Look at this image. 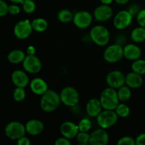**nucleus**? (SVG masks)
I'll list each match as a JSON object with an SVG mask.
<instances>
[{"label": "nucleus", "mask_w": 145, "mask_h": 145, "mask_svg": "<svg viewBox=\"0 0 145 145\" xmlns=\"http://www.w3.org/2000/svg\"><path fill=\"white\" fill-rule=\"evenodd\" d=\"M60 95L53 90L48 89L41 96L40 106L41 109L47 113L55 111L61 103Z\"/></svg>", "instance_id": "1"}, {"label": "nucleus", "mask_w": 145, "mask_h": 145, "mask_svg": "<svg viewBox=\"0 0 145 145\" xmlns=\"http://www.w3.org/2000/svg\"><path fill=\"white\" fill-rule=\"evenodd\" d=\"M100 101L103 109L115 110L120 101L116 89L110 86L105 89L101 94Z\"/></svg>", "instance_id": "2"}, {"label": "nucleus", "mask_w": 145, "mask_h": 145, "mask_svg": "<svg viewBox=\"0 0 145 145\" xmlns=\"http://www.w3.org/2000/svg\"><path fill=\"white\" fill-rule=\"evenodd\" d=\"M90 37L93 42L99 46H105L110 40L109 31L103 25H95L91 28Z\"/></svg>", "instance_id": "3"}, {"label": "nucleus", "mask_w": 145, "mask_h": 145, "mask_svg": "<svg viewBox=\"0 0 145 145\" xmlns=\"http://www.w3.org/2000/svg\"><path fill=\"white\" fill-rule=\"evenodd\" d=\"M118 116L115 110H106L104 109L96 117L97 123L101 128H110L114 125L118 121Z\"/></svg>", "instance_id": "4"}, {"label": "nucleus", "mask_w": 145, "mask_h": 145, "mask_svg": "<svg viewBox=\"0 0 145 145\" xmlns=\"http://www.w3.org/2000/svg\"><path fill=\"white\" fill-rule=\"evenodd\" d=\"M4 133L8 138L13 140H18L23 136H25L26 130L25 126L18 121H11L6 125Z\"/></svg>", "instance_id": "5"}, {"label": "nucleus", "mask_w": 145, "mask_h": 145, "mask_svg": "<svg viewBox=\"0 0 145 145\" xmlns=\"http://www.w3.org/2000/svg\"><path fill=\"white\" fill-rule=\"evenodd\" d=\"M59 95L62 103L68 107H74L79 103V93L77 90L72 86L65 87Z\"/></svg>", "instance_id": "6"}, {"label": "nucleus", "mask_w": 145, "mask_h": 145, "mask_svg": "<svg viewBox=\"0 0 145 145\" xmlns=\"http://www.w3.org/2000/svg\"><path fill=\"white\" fill-rule=\"evenodd\" d=\"M123 57V48L119 44L109 45L103 52V58L109 63L119 62Z\"/></svg>", "instance_id": "7"}, {"label": "nucleus", "mask_w": 145, "mask_h": 145, "mask_svg": "<svg viewBox=\"0 0 145 145\" xmlns=\"http://www.w3.org/2000/svg\"><path fill=\"white\" fill-rule=\"evenodd\" d=\"M31 22L28 19L21 20L15 25L14 28V33L18 39L24 40L31 35L33 31Z\"/></svg>", "instance_id": "8"}, {"label": "nucleus", "mask_w": 145, "mask_h": 145, "mask_svg": "<svg viewBox=\"0 0 145 145\" xmlns=\"http://www.w3.org/2000/svg\"><path fill=\"white\" fill-rule=\"evenodd\" d=\"M133 19V16L128 10H123L115 16L113 25L118 30L125 29L131 24Z\"/></svg>", "instance_id": "9"}, {"label": "nucleus", "mask_w": 145, "mask_h": 145, "mask_svg": "<svg viewBox=\"0 0 145 145\" xmlns=\"http://www.w3.org/2000/svg\"><path fill=\"white\" fill-rule=\"evenodd\" d=\"M23 67L28 73L37 74L42 69V63L35 55H27L23 62Z\"/></svg>", "instance_id": "10"}, {"label": "nucleus", "mask_w": 145, "mask_h": 145, "mask_svg": "<svg viewBox=\"0 0 145 145\" xmlns=\"http://www.w3.org/2000/svg\"><path fill=\"white\" fill-rule=\"evenodd\" d=\"M106 82L110 87L119 89L125 84V76L119 70L111 71L106 76Z\"/></svg>", "instance_id": "11"}, {"label": "nucleus", "mask_w": 145, "mask_h": 145, "mask_svg": "<svg viewBox=\"0 0 145 145\" xmlns=\"http://www.w3.org/2000/svg\"><path fill=\"white\" fill-rule=\"evenodd\" d=\"M92 19L93 18L90 13L86 11H80L74 15L73 22L77 28L84 29L91 24Z\"/></svg>", "instance_id": "12"}, {"label": "nucleus", "mask_w": 145, "mask_h": 145, "mask_svg": "<svg viewBox=\"0 0 145 145\" xmlns=\"http://www.w3.org/2000/svg\"><path fill=\"white\" fill-rule=\"evenodd\" d=\"M113 11L111 7L108 4H102L95 8L93 16L95 19L100 22L108 21L113 16Z\"/></svg>", "instance_id": "13"}, {"label": "nucleus", "mask_w": 145, "mask_h": 145, "mask_svg": "<svg viewBox=\"0 0 145 145\" xmlns=\"http://www.w3.org/2000/svg\"><path fill=\"white\" fill-rule=\"evenodd\" d=\"M109 141V136L105 129H97L90 135L89 144L106 145Z\"/></svg>", "instance_id": "14"}, {"label": "nucleus", "mask_w": 145, "mask_h": 145, "mask_svg": "<svg viewBox=\"0 0 145 145\" xmlns=\"http://www.w3.org/2000/svg\"><path fill=\"white\" fill-rule=\"evenodd\" d=\"M79 132V126L70 121L64 122L60 126V133L62 136L68 139H73L76 137Z\"/></svg>", "instance_id": "15"}, {"label": "nucleus", "mask_w": 145, "mask_h": 145, "mask_svg": "<svg viewBox=\"0 0 145 145\" xmlns=\"http://www.w3.org/2000/svg\"><path fill=\"white\" fill-rule=\"evenodd\" d=\"M11 81L16 87L25 88L29 84V78L26 72L21 69L14 71L11 74Z\"/></svg>", "instance_id": "16"}, {"label": "nucleus", "mask_w": 145, "mask_h": 145, "mask_svg": "<svg viewBox=\"0 0 145 145\" xmlns=\"http://www.w3.org/2000/svg\"><path fill=\"white\" fill-rule=\"evenodd\" d=\"M26 133L33 136H36L41 134L44 130V124L42 121L37 119L30 120L25 123Z\"/></svg>", "instance_id": "17"}, {"label": "nucleus", "mask_w": 145, "mask_h": 145, "mask_svg": "<svg viewBox=\"0 0 145 145\" xmlns=\"http://www.w3.org/2000/svg\"><path fill=\"white\" fill-rule=\"evenodd\" d=\"M123 55L127 59L135 61L140 59L142 50L140 47L135 44H127L123 48Z\"/></svg>", "instance_id": "18"}, {"label": "nucleus", "mask_w": 145, "mask_h": 145, "mask_svg": "<svg viewBox=\"0 0 145 145\" xmlns=\"http://www.w3.org/2000/svg\"><path fill=\"white\" fill-rule=\"evenodd\" d=\"M30 89L35 94L42 96L48 90V86L44 79L35 78L30 82Z\"/></svg>", "instance_id": "19"}, {"label": "nucleus", "mask_w": 145, "mask_h": 145, "mask_svg": "<svg viewBox=\"0 0 145 145\" xmlns=\"http://www.w3.org/2000/svg\"><path fill=\"white\" fill-rule=\"evenodd\" d=\"M102 105L100 101V99H91L87 102L86 106V110L87 114L90 117H97L101 112L102 111Z\"/></svg>", "instance_id": "20"}, {"label": "nucleus", "mask_w": 145, "mask_h": 145, "mask_svg": "<svg viewBox=\"0 0 145 145\" xmlns=\"http://www.w3.org/2000/svg\"><path fill=\"white\" fill-rule=\"evenodd\" d=\"M125 84L130 89H138L143 84L142 75L134 72H130L125 76Z\"/></svg>", "instance_id": "21"}, {"label": "nucleus", "mask_w": 145, "mask_h": 145, "mask_svg": "<svg viewBox=\"0 0 145 145\" xmlns=\"http://www.w3.org/2000/svg\"><path fill=\"white\" fill-rule=\"evenodd\" d=\"M25 56L24 51L21 50H14L11 51L8 55V62H11L12 64H18L21 62H24V59H25Z\"/></svg>", "instance_id": "22"}, {"label": "nucleus", "mask_w": 145, "mask_h": 145, "mask_svg": "<svg viewBox=\"0 0 145 145\" xmlns=\"http://www.w3.org/2000/svg\"><path fill=\"white\" fill-rule=\"evenodd\" d=\"M132 40L135 42H141L145 40V28L142 26L134 28L131 32Z\"/></svg>", "instance_id": "23"}, {"label": "nucleus", "mask_w": 145, "mask_h": 145, "mask_svg": "<svg viewBox=\"0 0 145 145\" xmlns=\"http://www.w3.org/2000/svg\"><path fill=\"white\" fill-rule=\"evenodd\" d=\"M33 29L37 32H43L47 29L48 24L45 19L42 18H35L31 22Z\"/></svg>", "instance_id": "24"}, {"label": "nucleus", "mask_w": 145, "mask_h": 145, "mask_svg": "<svg viewBox=\"0 0 145 145\" xmlns=\"http://www.w3.org/2000/svg\"><path fill=\"white\" fill-rule=\"evenodd\" d=\"M118 96L120 101L126 102L130 99L131 97V90L128 86H125L123 85L120 88H119L118 90Z\"/></svg>", "instance_id": "25"}, {"label": "nucleus", "mask_w": 145, "mask_h": 145, "mask_svg": "<svg viewBox=\"0 0 145 145\" xmlns=\"http://www.w3.org/2000/svg\"><path fill=\"white\" fill-rule=\"evenodd\" d=\"M132 70L140 75L145 74V60L138 59L135 60L132 64Z\"/></svg>", "instance_id": "26"}, {"label": "nucleus", "mask_w": 145, "mask_h": 145, "mask_svg": "<svg viewBox=\"0 0 145 145\" xmlns=\"http://www.w3.org/2000/svg\"><path fill=\"white\" fill-rule=\"evenodd\" d=\"M59 21L62 23H69L73 21L74 14L68 9H62L57 14Z\"/></svg>", "instance_id": "27"}, {"label": "nucleus", "mask_w": 145, "mask_h": 145, "mask_svg": "<svg viewBox=\"0 0 145 145\" xmlns=\"http://www.w3.org/2000/svg\"><path fill=\"white\" fill-rule=\"evenodd\" d=\"M115 111L116 112L118 117L124 118H127L130 115V109L127 105L123 103V102L122 103H119L117 107L115 109Z\"/></svg>", "instance_id": "28"}, {"label": "nucleus", "mask_w": 145, "mask_h": 145, "mask_svg": "<svg viewBox=\"0 0 145 145\" xmlns=\"http://www.w3.org/2000/svg\"><path fill=\"white\" fill-rule=\"evenodd\" d=\"M13 98L16 102H21L25 98V91L24 88L16 87L13 92Z\"/></svg>", "instance_id": "29"}, {"label": "nucleus", "mask_w": 145, "mask_h": 145, "mask_svg": "<svg viewBox=\"0 0 145 145\" xmlns=\"http://www.w3.org/2000/svg\"><path fill=\"white\" fill-rule=\"evenodd\" d=\"M76 140L80 144L87 145L89 144L90 140V135L87 132H79L76 135Z\"/></svg>", "instance_id": "30"}, {"label": "nucleus", "mask_w": 145, "mask_h": 145, "mask_svg": "<svg viewBox=\"0 0 145 145\" xmlns=\"http://www.w3.org/2000/svg\"><path fill=\"white\" fill-rule=\"evenodd\" d=\"M78 126H79V129L80 132H88L91 128L92 123L91 121L89 118H86L82 119L79 121Z\"/></svg>", "instance_id": "31"}, {"label": "nucleus", "mask_w": 145, "mask_h": 145, "mask_svg": "<svg viewBox=\"0 0 145 145\" xmlns=\"http://www.w3.org/2000/svg\"><path fill=\"white\" fill-rule=\"evenodd\" d=\"M23 9L26 14H32L35 10V3L33 0H25L23 2Z\"/></svg>", "instance_id": "32"}, {"label": "nucleus", "mask_w": 145, "mask_h": 145, "mask_svg": "<svg viewBox=\"0 0 145 145\" xmlns=\"http://www.w3.org/2000/svg\"><path fill=\"white\" fill-rule=\"evenodd\" d=\"M118 145H135L136 144L135 140L131 137L125 136L123 137L118 141Z\"/></svg>", "instance_id": "33"}, {"label": "nucleus", "mask_w": 145, "mask_h": 145, "mask_svg": "<svg viewBox=\"0 0 145 145\" xmlns=\"http://www.w3.org/2000/svg\"><path fill=\"white\" fill-rule=\"evenodd\" d=\"M137 20L140 26L145 28V8L140 10L137 15Z\"/></svg>", "instance_id": "34"}, {"label": "nucleus", "mask_w": 145, "mask_h": 145, "mask_svg": "<svg viewBox=\"0 0 145 145\" xmlns=\"http://www.w3.org/2000/svg\"><path fill=\"white\" fill-rule=\"evenodd\" d=\"M8 13V5L4 1L0 0V16L3 17Z\"/></svg>", "instance_id": "35"}, {"label": "nucleus", "mask_w": 145, "mask_h": 145, "mask_svg": "<svg viewBox=\"0 0 145 145\" xmlns=\"http://www.w3.org/2000/svg\"><path fill=\"white\" fill-rule=\"evenodd\" d=\"M55 145H70L71 142L69 141V139L65 137H59V138L57 139L55 142Z\"/></svg>", "instance_id": "36"}, {"label": "nucleus", "mask_w": 145, "mask_h": 145, "mask_svg": "<svg viewBox=\"0 0 145 145\" xmlns=\"http://www.w3.org/2000/svg\"><path fill=\"white\" fill-rule=\"evenodd\" d=\"M21 11L19 7L16 4H11L8 6V13L11 15H16L18 14Z\"/></svg>", "instance_id": "37"}, {"label": "nucleus", "mask_w": 145, "mask_h": 145, "mask_svg": "<svg viewBox=\"0 0 145 145\" xmlns=\"http://www.w3.org/2000/svg\"><path fill=\"white\" fill-rule=\"evenodd\" d=\"M135 143L137 145H145V133H141L136 137Z\"/></svg>", "instance_id": "38"}, {"label": "nucleus", "mask_w": 145, "mask_h": 145, "mask_svg": "<svg viewBox=\"0 0 145 145\" xmlns=\"http://www.w3.org/2000/svg\"><path fill=\"white\" fill-rule=\"evenodd\" d=\"M128 11H130L132 14V15L134 16H137V14H138V13L140 12V7H139V6L137 5V4H133V5H131Z\"/></svg>", "instance_id": "39"}, {"label": "nucleus", "mask_w": 145, "mask_h": 145, "mask_svg": "<svg viewBox=\"0 0 145 145\" xmlns=\"http://www.w3.org/2000/svg\"><path fill=\"white\" fill-rule=\"evenodd\" d=\"M17 144L18 145H30L31 144V142H30L29 139L26 137L25 136H23L21 138L18 139L17 140Z\"/></svg>", "instance_id": "40"}, {"label": "nucleus", "mask_w": 145, "mask_h": 145, "mask_svg": "<svg viewBox=\"0 0 145 145\" xmlns=\"http://www.w3.org/2000/svg\"><path fill=\"white\" fill-rule=\"evenodd\" d=\"M27 54L28 55H35V48L33 45H30L27 48Z\"/></svg>", "instance_id": "41"}, {"label": "nucleus", "mask_w": 145, "mask_h": 145, "mask_svg": "<svg viewBox=\"0 0 145 145\" xmlns=\"http://www.w3.org/2000/svg\"><path fill=\"white\" fill-rule=\"evenodd\" d=\"M116 3L119 4H121V5H123V4H127L129 1V0H115Z\"/></svg>", "instance_id": "42"}, {"label": "nucleus", "mask_w": 145, "mask_h": 145, "mask_svg": "<svg viewBox=\"0 0 145 145\" xmlns=\"http://www.w3.org/2000/svg\"><path fill=\"white\" fill-rule=\"evenodd\" d=\"M113 0H100V1L102 3V4H108V5L111 4V3L113 2Z\"/></svg>", "instance_id": "43"}, {"label": "nucleus", "mask_w": 145, "mask_h": 145, "mask_svg": "<svg viewBox=\"0 0 145 145\" xmlns=\"http://www.w3.org/2000/svg\"><path fill=\"white\" fill-rule=\"evenodd\" d=\"M11 2L14 3V4H23L25 0H10Z\"/></svg>", "instance_id": "44"}]
</instances>
